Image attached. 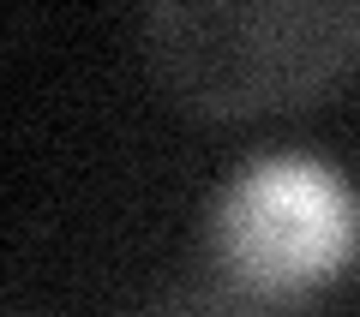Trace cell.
<instances>
[{
    "instance_id": "3",
    "label": "cell",
    "mask_w": 360,
    "mask_h": 317,
    "mask_svg": "<svg viewBox=\"0 0 360 317\" xmlns=\"http://www.w3.org/2000/svg\"><path fill=\"white\" fill-rule=\"evenodd\" d=\"M150 317H307V305L288 299V293H258L234 276H210L193 281V288H174Z\"/></svg>"
},
{
    "instance_id": "2",
    "label": "cell",
    "mask_w": 360,
    "mask_h": 317,
    "mask_svg": "<svg viewBox=\"0 0 360 317\" xmlns=\"http://www.w3.org/2000/svg\"><path fill=\"white\" fill-rule=\"evenodd\" d=\"M360 245V210L336 168L264 156L240 168L217 210V269L258 293H300L336 276Z\"/></svg>"
},
{
    "instance_id": "1",
    "label": "cell",
    "mask_w": 360,
    "mask_h": 317,
    "mask_svg": "<svg viewBox=\"0 0 360 317\" xmlns=\"http://www.w3.org/2000/svg\"><path fill=\"white\" fill-rule=\"evenodd\" d=\"M150 60L193 108L258 114L360 72V6L240 0V6H156L144 18Z\"/></svg>"
}]
</instances>
